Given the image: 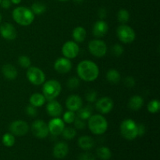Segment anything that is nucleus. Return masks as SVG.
<instances>
[{
  "mask_svg": "<svg viewBox=\"0 0 160 160\" xmlns=\"http://www.w3.org/2000/svg\"><path fill=\"white\" fill-rule=\"evenodd\" d=\"M120 129L121 135L127 140H134L138 137V124L131 119L123 120Z\"/></svg>",
  "mask_w": 160,
  "mask_h": 160,
  "instance_id": "nucleus-5",
  "label": "nucleus"
},
{
  "mask_svg": "<svg viewBox=\"0 0 160 160\" xmlns=\"http://www.w3.org/2000/svg\"><path fill=\"white\" fill-rule=\"evenodd\" d=\"M85 97H86V100H87L88 102H91V103L94 102H95L97 100L96 92L94 90L89 91V92L86 94Z\"/></svg>",
  "mask_w": 160,
  "mask_h": 160,
  "instance_id": "nucleus-37",
  "label": "nucleus"
},
{
  "mask_svg": "<svg viewBox=\"0 0 160 160\" xmlns=\"http://www.w3.org/2000/svg\"><path fill=\"white\" fill-rule=\"evenodd\" d=\"M0 34L3 38L9 41H12L17 38V32L13 25L7 23V22H5L0 25Z\"/></svg>",
  "mask_w": 160,
  "mask_h": 160,
  "instance_id": "nucleus-14",
  "label": "nucleus"
},
{
  "mask_svg": "<svg viewBox=\"0 0 160 160\" xmlns=\"http://www.w3.org/2000/svg\"><path fill=\"white\" fill-rule=\"evenodd\" d=\"M31 131L38 138H45L49 134L48 124L44 120H37L31 124Z\"/></svg>",
  "mask_w": 160,
  "mask_h": 160,
  "instance_id": "nucleus-9",
  "label": "nucleus"
},
{
  "mask_svg": "<svg viewBox=\"0 0 160 160\" xmlns=\"http://www.w3.org/2000/svg\"><path fill=\"white\" fill-rule=\"evenodd\" d=\"M109 30V25L107 24L106 21L103 20H100L98 21L95 22L92 29V34L95 38H102L104 37L108 32Z\"/></svg>",
  "mask_w": 160,
  "mask_h": 160,
  "instance_id": "nucleus-17",
  "label": "nucleus"
},
{
  "mask_svg": "<svg viewBox=\"0 0 160 160\" xmlns=\"http://www.w3.org/2000/svg\"><path fill=\"white\" fill-rule=\"evenodd\" d=\"M148 111L150 113H157L160 109V102L159 100L153 99L148 102V106H147Z\"/></svg>",
  "mask_w": 160,
  "mask_h": 160,
  "instance_id": "nucleus-31",
  "label": "nucleus"
},
{
  "mask_svg": "<svg viewBox=\"0 0 160 160\" xmlns=\"http://www.w3.org/2000/svg\"><path fill=\"white\" fill-rule=\"evenodd\" d=\"M146 132V128H145V126L142 123H140V124H138V136H143L144 134Z\"/></svg>",
  "mask_w": 160,
  "mask_h": 160,
  "instance_id": "nucleus-42",
  "label": "nucleus"
},
{
  "mask_svg": "<svg viewBox=\"0 0 160 160\" xmlns=\"http://www.w3.org/2000/svg\"><path fill=\"white\" fill-rule=\"evenodd\" d=\"M74 125H75V128L78 130H83L86 127V123H85V120H82L81 119L80 117H77L75 118L74 120Z\"/></svg>",
  "mask_w": 160,
  "mask_h": 160,
  "instance_id": "nucleus-39",
  "label": "nucleus"
},
{
  "mask_svg": "<svg viewBox=\"0 0 160 160\" xmlns=\"http://www.w3.org/2000/svg\"><path fill=\"white\" fill-rule=\"evenodd\" d=\"M88 125L91 132L96 135H101L106 132L108 129V122L106 119L100 114L92 115L88 119Z\"/></svg>",
  "mask_w": 160,
  "mask_h": 160,
  "instance_id": "nucleus-3",
  "label": "nucleus"
},
{
  "mask_svg": "<svg viewBox=\"0 0 160 160\" xmlns=\"http://www.w3.org/2000/svg\"><path fill=\"white\" fill-rule=\"evenodd\" d=\"M83 106L82 98L77 95H71L67 98L66 101V106L68 110L77 112Z\"/></svg>",
  "mask_w": 160,
  "mask_h": 160,
  "instance_id": "nucleus-16",
  "label": "nucleus"
},
{
  "mask_svg": "<svg viewBox=\"0 0 160 160\" xmlns=\"http://www.w3.org/2000/svg\"><path fill=\"white\" fill-rule=\"evenodd\" d=\"M12 19L20 26H29L34 20V14L31 9L25 6H18L12 12Z\"/></svg>",
  "mask_w": 160,
  "mask_h": 160,
  "instance_id": "nucleus-2",
  "label": "nucleus"
},
{
  "mask_svg": "<svg viewBox=\"0 0 160 160\" xmlns=\"http://www.w3.org/2000/svg\"><path fill=\"white\" fill-rule=\"evenodd\" d=\"M10 2L12 3V4L18 5V4H20V2H21L22 0H10Z\"/></svg>",
  "mask_w": 160,
  "mask_h": 160,
  "instance_id": "nucleus-45",
  "label": "nucleus"
},
{
  "mask_svg": "<svg viewBox=\"0 0 160 160\" xmlns=\"http://www.w3.org/2000/svg\"><path fill=\"white\" fill-rule=\"evenodd\" d=\"M77 112L78 117L84 120H88L92 115V107L90 106H86L85 107H81Z\"/></svg>",
  "mask_w": 160,
  "mask_h": 160,
  "instance_id": "nucleus-26",
  "label": "nucleus"
},
{
  "mask_svg": "<svg viewBox=\"0 0 160 160\" xmlns=\"http://www.w3.org/2000/svg\"><path fill=\"white\" fill-rule=\"evenodd\" d=\"M119 40L124 44H131L135 40L136 34L131 27L127 24H121L117 30Z\"/></svg>",
  "mask_w": 160,
  "mask_h": 160,
  "instance_id": "nucleus-6",
  "label": "nucleus"
},
{
  "mask_svg": "<svg viewBox=\"0 0 160 160\" xmlns=\"http://www.w3.org/2000/svg\"><path fill=\"white\" fill-rule=\"evenodd\" d=\"M97 156L102 160H109L112 156V152L108 147L101 146L97 149Z\"/></svg>",
  "mask_w": 160,
  "mask_h": 160,
  "instance_id": "nucleus-27",
  "label": "nucleus"
},
{
  "mask_svg": "<svg viewBox=\"0 0 160 160\" xmlns=\"http://www.w3.org/2000/svg\"><path fill=\"white\" fill-rule=\"evenodd\" d=\"M78 160H95V158L92 153L84 152L80 155Z\"/></svg>",
  "mask_w": 160,
  "mask_h": 160,
  "instance_id": "nucleus-40",
  "label": "nucleus"
},
{
  "mask_svg": "<svg viewBox=\"0 0 160 160\" xmlns=\"http://www.w3.org/2000/svg\"><path fill=\"white\" fill-rule=\"evenodd\" d=\"M30 104L34 106V107H41L43 106L46 102V98L43 95V94L41 93H34L30 97Z\"/></svg>",
  "mask_w": 160,
  "mask_h": 160,
  "instance_id": "nucleus-24",
  "label": "nucleus"
},
{
  "mask_svg": "<svg viewBox=\"0 0 160 160\" xmlns=\"http://www.w3.org/2000/svg\"><path fill=\"white\" fill-rule=\"evenodd\" d=\"M9 131L14 136H23L29 131V125L24 120H15L11 123Z\"/></svg>",
  "mask_w": 160,
  "mask_h": 160,
  "instance_id": "nucleus-11",
  "label": "nucleus"
},
{
  "mask_svg": "<svg viewBox=\"0 0 160 160\" xmlns=\"http://www.w3.org/2000/svg\"><path fill=\"white\" fill-rule=\"evenodd\" d=\"M62 136L65 139H67V140H71V139L74 138L75 136L77 135V131L73 128H70V127H68V128H65L63 129L62 132Z\"/></svg>",
  "mask_w": 160,
  "mask_h": 160,
  "instance_id": "nucleus-32",
  "label": "nucleus"
},
{
  "mask_svg": "<svg viewBox=\"0 0 160 160\" xmlns=\"http://www.w3.org/2000/svg\"><path fill=\"white\" fill-rule=\"evenodd\" d=\"M117 19L122 24H125L130 20V13L127 9H121L117 12Z\"/></svg>",
  "mask_w": 160,
  "mask_h": 160,
  "instance_id": "nucleus-30",
  "label": "nucleus"
},
{
  "mask_svg": "<svg viewBox=\"0 0 160 160\" xmlns=\"http://www.w3.org/2000/svg\"><path fill=\"white\" fill-rule=\"evenodd\" d=\"M31 9L34 12V15H41V14H43L45 12V10H46V6L44 3L37 2L33 3Z\"/></svg>",
  "mask_w": 160,
  "mask_h": 160,
  "instance_id": "nucleus-29",
  "label": "nucleus"
},
{
  "mask_svg": "<svg viewBox=\"0 0 160 160\" xmlns=\"http://www.w3.org/2000/svg\"><path fill=\"white\" fill-rule=\"evenodd\" d=\"M80 85V80L79 78H76V77H72L67 81V86L71 90H74L77 89Z\"/></svg>",
  "mask_w": 160,
  "mask_h": 160,
  "instance_id": "nucleus-35",
  "label": "nucleus"
},
{
  "mask_svg": "<svg viewBox=\"0 0 160 160\" xmlns=\"http://www.w3.org/2000/svg\"><path fill=\"white\" fill-rule=\"evenodd\" d=\"M84 1H85V0H73V2H74L75 3H77V4H81V3L84 2Z\"/></svg>",
  "mask_w": 160,
  "mask_h": 160,
  "instance_id": "nucleus-46",
  "label": "nucleus"
},
{
  "mask_svg": "<svg viewBox=\"0 0 160 160\" xmlns=\"http://www.w3.org/2000/svg\"><path fill=\"white\" fill-rule=\"evenodd\" d=\"M98 15L101 20H103V19L106 18V17H107V11H106V9L105 8H101L98 10Z\"/></svg>",
  "mask_w": 160,
  "mask_h": 160,
  "instance_id": "nucleus-44",
  "label": "nucleus"
},
{
  "mask_svg": "<svg viewBox=\"0 0 160 160\" xmlns=\"http://www.w3.org/2000/svg\"><path fill=\"white\" fill-rule=\"evenodd\" d=\"M144 99L140 95H134L131 97L128 102V107L133 111H138L143 106Z\"/></svg>",
  "mask_w": 160,
  "mask_h": 160,
  "instance_id": "nucleus-23",
  "label": "nucleus"
},
{
  "mask_svg": "<svg viewBox=\"0 0 160 160\" xmlns=\"http://www.w3.org/2000/svg\"><path fill=\"white\" fill-rule=\"evenodd\" d=\"M27 78L32 84L39 86L45 81V74L38 67H30L27 70Z\"/></svg>",
  "mask_w": 160,
  "mask_h": 160,
  "instance_id": "nucleus-7",
  "label": "nucleus"
},
{
  "mask_svg": "<svg viewBox=\"0 0 160 160\" xmlns=\"http://www.w3.org/2000/svg\"><path fill=\"white\" fill-rule=\"evenodd\" d=\"M47 113L52 117H59L62 113V107L59 102L56 100L48 101L46 106Z\"/></svg>",
  "mask_w": 160,
  "mask_h": 160,
  "instance_id": "nucleus-18",
  "label": "nucleus"
},
{
  "mask_svg": "<svg viewBox=\"0 0 160 160\" xmlns=\"http://www.w3.org/2000/svg\"><path fill=\"white\" fill-rule=\"evenodd\" d=\"M106 79L112 84H117L120 82L121 76L118 70H115V69H111V70H108V72L106 73Z\"/></svg>",
  "mask_w": 160,
  "mask_h": 160,
  "instance_id": "nucleus-25",
  "label": "nucleus"
},
{
  "mask_svg": "<svg viewBox=\"0 0 160 160\" xmlns=\"http://www.w3.org/2000/svg\"><path fill=\"white\" fill-rule=\"evenodd\" d=\"M78 145L83 150H90L95 146V141L89 136H81L78 139Z\"/></svg>",
  "mask_w": 160,
  "mask_h": 160,
  "instance_id": "nucleus-21",
  "label": "nucleus"
},
{
  "mask_svg": "<svg viewBox=\"0 0 160 160\" xmlns=\"http://www.w3.org/2000/svg\"><path fill=\"white\" fill-rule=\"evenodd\" d=\"M18 63L23 68H29L31 65V61L28 56H20L18 59Z\"/></svg>",
  "mask_w": 160,
  "mask_h": 160,
  "instance_id": "nucleus-33",
  "label": "nucleus"
},
{
  "mask_svg": "<svg viewBox=\"0 0 160 160\" xmlns=\"http://www.w3.org/2000/svg\"><path fill=\"white\" fill-rule=\"evenodd\" d=\"M62 86L58 81L54 79L45 81L42 86V94L48 101L54 100L61 93Z\"/></svg>",
  "mask_w": 160,
  "mask_h": 160,
  "instance_id": "nucleus-4",
  "label": "nucleus"
},
{
  "mask_svg": "<svg viewBox=\"0 0 160 160\" xmlns=\"http://www.w3.org/2000/svg\"><path fill=\"white\" fill-rule=\"evenodd\" d=\"M76 114H75V112H73V111H67L65 113L63 114V122L67 123H72L74 122L75 118H76Z\"/></svg>",
  "mask_w": 160,
  "mask_h": 160,
  "instance_id": "nucleus-34",
  "label": "nucleus"
},
{
  "mask_svg": "<svg viewBox=\"0 0 160 160\" xmlns=\"http://www.w3.org/2000/svg\"><path fill=\"white\" fill-rule=\"evenodd\" d=\"M77 73L81 80L86 82H92L98 78L99 68L95 62L91 60H83L78 65Z\"/></svg>",
  "mask_w": 160,
  "mask_h": 160,
  "instance_id": "nucleus-1",
  "label": "nucleus"
},
{
  "mask_svg": "<svg viewBox=\"0 0 160 160\" xmlns=\"http://www.w3.org/2000/svg\"><path fill=\"white\" fill-rule=\"evenodd\" d=\"M15 136L12 133H6L2 138V142L6 147H12L15 144Z\"/></svg>",
  "mask_w": 160,
  "mask_h": 160,
  "instance_id": "nucleus-28",
  "label": "nucleus"
},
{
  "mask_svg": "<svg viewBox=\"0 0 160 160\" xmlns=\"http://www.w3.org/2000/svg\"><path fill=\"white\" fill-rule=\"evenodd\" d=\"M0 2H1V0H0Z\"/></svg>",
  "mask_w": 160,
  "mask_h": 160,
  "instance_id": "nucleus-49",
  "label": "nucleus"
},
{
  "mask_svg": "<svg viewBox=\"0 0 160 160\" xmlns=\"http://www.w3.org/2000/svg\"><path fill=\"white\" fill-rule=\"evenodd\" d=\"M2 8L5 9H9L12 5V2H10V0H1V2H0Z\"/></svg>",
  "mask_w": 160,
  "mask_h": 160,
  "instance_id": "nucleus-43",
  "label": "nucleus"
},
{
  "mask_svg": "<svg viewBox=\"0 0 160 160\" xmlns=\"http://www.w3.org/2000/svg\"><path fill=\"white\" fill-rule=\"evenodd\" d=\"M112 53L114 56H121L123 53V48L121 45H119V44H116L113 46L112 47Z\"/></svg>",
  "mask_w": 160,
  "mask_h": 160,
  "instance_id": "nucleus-36",
  "label": "nucleus"
},
{
  "mask_svg": "<svg viewBox=\"0 0 160 160\" xmlns=\"http://www.w3.org/2000/svg\"><path fill=\"white\" fill-rule=\"evenodd\" d=\"M80 48L78 43L74 41H68L65 42L62 47V53L64 57L69 59H74L78 56Z\"/></svg>",
  "mask_w": 160,
  "mask_h": 160,
  "instance_id": "nucleus-10",
  "label": "nucleus"
},
{
  "mask_svg": "<svg viewBox=\"0 0 160 160\" xmlns=\"http://www.w3.org/2000/svg\"><path fill=\"white\" fill-rule=\"evenodd\" d=\"M124 84L128 88H133L135 85V79L133 77H127L124 80Z\"/></svg>",
  "mask_w": 160,
  "mask_h": 160,
  "instance_id": "nucleus-41",
  "label": "nucleus"
},
{
  "mask_svg": "<svg viewBox=\"0 0 160 160\" xmlns=\"http://www.w3.org/2000/svg\"><path fill=\"white\" fill-rule=\"evenodd\" d=\"M54 69L59 73H67L72 69V62L70 59L66 57H60L56 60L54 63Z\"/></svg>",
  "mask_w": 160,
  "mask_h": 160,
  "instance_id": "nucleus-15",
  "label": "nucleus"
},
{
  "mask_svg": "<svg viewBox=\"0 0 160 160\" xmlns=\"http://www.w3.org/2000/svg\"><path fill=\"white\" fill-rule=\"evenodd\" d=\"M2 73L6 79L10 80V81L16 79L18 75L17 70L12 64H6L3 66L2 67Z\"/></svg>",
  "mask_w": 160,
  "mask_h": 160,
  "instance_id": "nucleus-20",
  "label": "nucleus"
},
{
  "mask_svg": "<svg viewBox=\"0 0 160 160\" xmlns=\"http://www.w3.org/2000/svg\"><path fill=\"white\" fill-rule=\"evenodd\" d=\"M86 36H87L86 30L81 26L75 28L72 32V37L77 43H81L84 42L86 38Z\"/></svg>",
  "mask_w": 160,
  "mask_h": 160,
  "instance_id": "nucleus-22",
  "label": "nucleus"
},
{
  "mask_svg": "<svg viewBox=\"0 0 160 160\" xmlns=\"http://www.w3.org/2000/svg\"><path fill=\"white\" fill-rule=\"evenodd\" d=\"M48 131L54 136H58L62 134L65 128V123L59 117H53L48 123Z\"/></svg>",
  "mask_w": 160,
  "mask_h": 160,
  "instance_id": "nucleus-13",
  "label": "nucleus"
},
{
  "mask_svg": "<svg viewBox=\"0 0 160 160\" xmlns=\"http://www.w3.org/2000/svg\"><path fill=\"white\" fill-rule=\"evenodd\" d=\"M2 14L0 13V23H2Z\"/></svg>",
  "mask_w": 160,
  "mask_h": 160,
  "instance_id": "nucleus-47",
  "label": "nucleus"
},
{
  "mask_svg": "<svg viewBox=\"0 0 160 160\" xmlns=\"http://www.w3.org/2000/svg\"><path fill=\"white\" fill-rule=\"evenodd\" d=\"M114 103L109 97H102L95 103V108L102 114H107L112 111Z\"/></svg>",
  "mask_w": 160,
  "mask_h": 160,
  "instance_id": "nucleus-12",
  "label": "nucleus"
},
{
  "mask_svg": "<svg viewBox=\"0 0 160 160\" xmlns=\"http://www.w3.org/2000/svg\"><path fill=\"white\" fill-rule=\"evenodd\" d=\"M26 113L27 115L30 116L31 117H34L38 115V110L37 108L34 107L32 105H28L26 107Z\"/></svg>",
  "mask_w": 160,
  "mask_h": 160,
  "instance_id": "nucleus-38",
  "label": "nucleus"
},
{
  "mask_svg": "<svg viewBox=\"0 0 160 160\" xmlns=\"http://www.w3.org/2000/svg\"><path fill=\"white\" fill-rule=\"evenodd\" d=\"M57 1H59V2H67V1H69V0H57Z\"/></svg>",
  "mask_w": 160,
  "mask_h": 160,
  "instance_id": "nucleus-48",
  "label": "nucleus"
},
{
  "mask_svg": "<svg viewBox=\"0 0 160 160\" xmlns=\"http://www.w3.org/2000/svg\"><path fill=\"white\" fill-rule=\"evenodd\" d=\"M69 152V147L67 143L63 142H58L53 148V156L56 159H63Z\"/></svg>",
  "mask_w": 160,
  "mask_h": 160,
  "instance_id": "nucleus-19",
  "label": "nucleus"
},
{
  "mask_svg": "<svg viewBox=\"0 0 160 160\" xmlns=\"http://www.w3.org/2000/svg\"><path fill=\"white\" fill-rule=\"evenodd\" d=\"M88 50L91 54L97 58H102L107 52V45L103 41L94 39L89 42Z\"/></svg>",
  "mask_w": 160,
  "mask_h": 160,
  "instance_id": "nucleus-8",
  "label": "nucleus"
}]
</instances>
